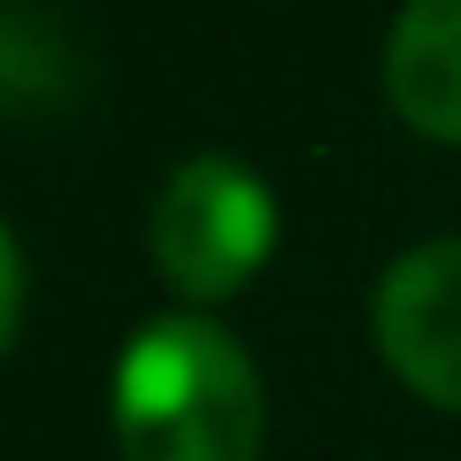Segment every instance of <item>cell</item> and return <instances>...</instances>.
Listing matches in <instances>:
<instances>
[{"mask_svg":"<svg viewBox=\"0 0 461 461\" xmlns=\"http://www.w3.org/2000/svg\"><path fill=\"white\" fill-rule=\"evenodd\" d=\"M377 346L400 384L461 415V239H430L384 269Z\"/></svg>","mask_w":461,"mask_h":461,"instance_id":"3","label":"cell"},{"mask_svg":"<svg viewBox=\"0 0 461 461\" xmlns=\"http://www.w3.org/2000/svg\"><path fill=\"white\" fill-rule=\"evenodd\" d=\"M115 446L123 461H254L262 377L247 346L208 315H162L115 362Z\"/></svg>","mask_w":461,"mask_h":461,"instance_id":"1","label":"cell"},{"mask_svg":"<svg viewBox=\"0 0 461 461\" xmlns=\"http://www.w3.org/2000/svg\"><path fill=\"white\" fill-rule=\"evenodd\" d=\"M16 315H23V262H16V239L0 230V354L16 339Z\"/></svg>","mask_w":461,"mask_h":461,"instance_id":"5","label":"cell"},{"mask_svg":"<svg viewBox=\"0 0 461 461\" xmlns=\"http://www.w3.org/2000/svg\"><path fill=\"white\" fill-rule=\"evenodd\" d=\"M384 93L423 139L461 147V0H408L384 39Z\"/></svg>","mask_w":461,"mask_h":461,"instance_id":"4","label":"cell"},{"mask_svg":"<svg viewBox=\"0 0 461 461\" xmlns=\"http://www.w3.org/2000/svg\"><path fill=\"white\" fill-rule=\"evenodd\" d=\"M154 269L185 300H230L277 247V200L230 154H193L147 215Z\"/></svg>","mask_w":461,"mask_h":461,"instance_id":"2","label":"cell"}]
</instances>
